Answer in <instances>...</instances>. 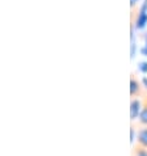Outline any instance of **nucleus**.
<instances>
[{
	"instance_id": "obj_1",
	"label": "nucleus",
	"mask_w": 147,
	"mask_h": 156,
	"mask_svg": "<svg viewBox=\"0 0 147 156\" xmlns=\"http://www.w3.org/2000/svg\"><path fill=\"white\" fill-rule=\"evenodd\" d=\"M145 94L146 93H145L142 81L133 73L130 76V100L131 98H142Z\"/></svg>"
},
{
	"instance_id": "obj_2",
	"label": "nucleus",
	"mask_w": 147,
	"mask_h": 156,
	"mask_svg": "<svg viewBox=\"0 0 147 156\" xmlns=\"http://www.w3.org/2000/svg\"><path fill=\"white\" fill-rule=\"evenodd\" d=\"M135 144L147 148V126H138L135 133Z\"/></svg>"
},
{
	"instance_id": "obj_3",
	"label": "nucleus",
	"mask_w": 147,
	"mask_h": 156,
	"mask_svg": "<svg viewBox=\"0 0 147 156\" xmlns=\"http://www.w3.org/2000/svg\"><path fill=\"white\" fill-rule=\"evenodd\" d=\"M142 109V98H131L130 101V113H131V121L139 118Z\"/></svg>"
},
{
	"instance_id": "obj_4",
	"label": "nucleus",
	"mask_w": 147,
	"mask_h": 156,
	"mask_svg": "<svg viewBox=\"0 0 147 156\" xmlns=\"http://www.w3.org/2000/svg\"><path fill=\"white\" fill-rule=\"evenodd\" d=\"M138 126H147V93L142 97V109L138 118Z\"/></svg>"
},
{
	"instance_id": "obj_5",
	"label": "nucleus",
	"mask_w": 147,
	"mask_h": 156,
	"mask_svg": "<svg viewBox=\"0 0 147 156\" xmlns=\"http://www.w3.org/2000/svg\"><path fill=\"white\" fill-rule=\"evenodd\" d=\"M131 156H147V148L134 143L131 147Z\"/></svg>"
}]
</instances>
